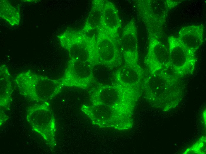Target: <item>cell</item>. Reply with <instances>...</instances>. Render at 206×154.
<instances>
[{"mask_svg":"<svg viewBox=\"0 0 206 154\" xmlns=\"http://www.w3.org/2000/svg\"><path fill=\"white\" fill-rule=\"evenodd\" d=\"M14 81L20 94L37 102H47L63 86L60 78L51 79L30 70L18 74Z\"/></svg>","mask_w":206,"mask_h":154,"instance_id":"obj_1","label":"cell"},{"mask_svg":"<svg viewBox=\"0 0 206 154\" xmlns=\"http://www.w3.org/2000/svg\"><path fill=\"white\" fill-rule=\"evenodd\" d=\"M139 87L126 86L116 82L101 85L96 89L95 101L98 105H106L119 113L131 112L139 96Z\"/></svg>","mask_w":206,"mask_h":154,"instance_id":"obj_2","label":"cell"},{"mask_svg":"<svg viewBox=\"0 0 206 154\" xmlns=\"http://www.w3.org/2000/svg\"><path fill=\"white\" fill-rule=\"evenodd\" d=\"M166 69L144 78L142 84L148 98L153 101L173 103L181 88V78L166 72Z\"/></svg>","mask_w":206,"mask_h":154,"instance_id":"obj_3","label":"cell"},{"mask_svg":"<svg viewBox=\"0 0 206 154\" xmlns=\"http://www.w3.org/2000/svg\"><path fill=\"white\" fill-rule=\"evenodd\" d=\"M58 38L70 58L87 62L93 67L97 65L95 35L90 37L81 31L67 30Z\"/></svg>","mask_w":206,"mask_h":154,"instance_id":"obj_4","label":"cell"},{"mask_svg":"<svg viewBox=\"0 0 206 154\" xmlns=\"http://www.w3.org/2000/svg\"><path fill=\"white\" fill-rule=\"evenodd\" d=\"M134 2L139 18L145 25L148 33L160 40L170 10L164 1L137 0Z\"/></svg>","mask_w":206,"mask_h":154,"instance_id":"obj_5","label":"cell"},{"mask_svg":"<svg viewBox=\"0 0 206 154\" xmlns=\"http://www.w3.org/2000/svg\"><path fill=\"white\" fill-rule=\"evenodd\" d=\"M168 41L170 68L173 73L181 78L192 74L196 65V52L187 47L177 37L170 36Z\"/></svg>","mask_w":206,"mask_h":154,"instance_id":"obj_6","label":"cell"},{"mask_svg":"<svg viewBox=\"0 0 206 154\" xmlns=\"http://www.w3.org/2000/svg\"><path fill=\"white\" fill-rule=\"evenodd\" d=\"M95 37V52L97 65L112 69L120 66L123 58L120 40L110 36L101 26L97 29Z\"/></svg>","mask_w":206,"mask_h":154,"instance_id":"obj_7","label":"cell"},{"mask_svg":"<svg viewBox=\"0 0 206 154\" xmlns=\"http://www.w3.org/2000/svg\"><path fill=\"white\" fill-rule=\"evenodd\" d=\"M93 68L87 62L70 58L60 78L63 86L87 87L94 79Z\"/></svg>","mask_w":206,"mask_h":154,"instance_id":"obj_8","label":"cell"},{"mask_svg":"<svg viewBox=\"0 0 206 154\" xmlns=\"http://www.w3.org/2000/svg\"><path fill=\"white\" fill-rule=\"evenodd\" d=\"M49 105L47 102L33 105L26 112V119L35 132L39 134L45 140L50 141L53 124L51 122Z\"/></svg>","mask_w":206,"mask_h":154,"instance_id":"obj_9","label":"cell"},{"mask_svg":"<svg viewBox=\"0 0 206 154\" xmlns=\"http://www.w3.org/2000/svg\"><path fill=\"white\" fill-rule=\"evenodd\" d=\"M148 50L144 63L150 74L170 67L168 49L159 39L148 34Z\"/></svg>","mask_w":206,"mask_h":154,"instance_id":"obj_10","label":"cell"},{"mask_svg":"<svg viewBox=\"0 0 206 154\" xmlns=\"http://www.w3.org/2000/svg\"><path fill=\"white\" fill-rule=\"evenodd\" d=\"M137 30L132 18L124 26L120 40V46L124 65L139 64Z\"/></svg>","mask_w":206,"mask_h":154,"instance_id":"obj_11","label":"cell"},{"mask_svg":"<svg viewBox=\"0 0 206 154\" xmlns=\"http://www.w3.org/2000/svg\"><path fill=\"white\" fill-rule=\"evenodd\" d=\"M144 70L139 64L124 65L114 74L115 82L124 85L139 87L144 78Z\"/></svg>","mask_w":206,"mask_h":154,"instance_id":"obj_12","label":"cell"},{"mask_svg":"<svg viewBox=\"0 0 206 154\" xmlns=\"http://www.w3.org/2000/svg\"><path fill=\"white\" fill-rule=\"evenodd\" d=\"M204 29L202 24L184 26L180 30L177 37L187 47L196 52L204 42Z\"/></svg>","mask_w":206,"mask_h":154,"instance_id":"obj_13","label":"cell"},{"mask_svg":"<svg viewBox=\"0 0 206 154\" xmlns=\"http://www.w3.org/2000/svg\"><path fill=\"white\" fill-rule=\"evenodd\" d=\"M120 20L118 11L114 4L108 0H104L102 27L112 37L119 39Z\"/></svg>","mask_w":206,"mask_h":154,"instance_id":"obj_14","label":"cell"},{"mask_svg":"<svg viewBox=\"0 0 206 154\" xmlns=\"http://www.w3.org/2000/svg\"><path fill=\"white\" fill-rule=\"evenodd\" d=\"M0 111L8 110L11 103L12 87L11 76L5 65L0 67Z\"/></svg>","mask_w":206,"mask_h":154,"instance_id":"obj_15","label":"cell"},{"mask_svg":"<svg viewBox=\"0 0 206 154\" xmlns=\"http://www.w3.org/2000/svg\"><path fill=\"white\" fill-rule=\"evenodd\" d=\"M104 0H94L92 6L84 26L81 31L86 33L97 29L101 25L102 19Z\"/></svg>","mask_w":206,"mask_h":154,"instance_id":"obj_16","label":"cell"},{"mask_svg":"<svg viewBox=\"0 0 206 154\" xmlns=\"http://www.w3.org/2000/svg\"><path fill=\"white\" fill-rule=\"evenodd\" d=\"M1 18L12 26L18 25L20 20L19 11L7 0L0 1Z\"/></svg>","mask_w":206,"mask_h":154,"instance_id":"obj_17","label":"cell"},{"mask_svg":"<svg viewBox=\"0 0 206 154\" xmlns=\"http://www.w3.org/2000/svg\"><path fill=\"white\" fill-rule=\"evenodd\" d=\"M165 2L167 8L170 10L183 2L184 0H165Z\"/></svg>","mask_w":206,"mask_h":154,"instance_id":"obj_18","label":"cell"}]
</instances>
